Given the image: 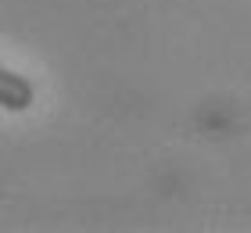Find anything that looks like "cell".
<instances>
[{
    "label": "cell",
    "instance_id": "6da1fadb",
    "mask_svg": "<svg viewBox=\"0 0 251 233\" xmlns=\"http://www.w3.org/2000/svg\"><path fill=\"white\" fill-rule=\"evenodd\" d=\"M32 101H36V90H32L29 79L0 65V108L18 115V111H29Z\"/></svg>",
    "mask_w": 251,
    "mask_h": 233
}]
</instances>
